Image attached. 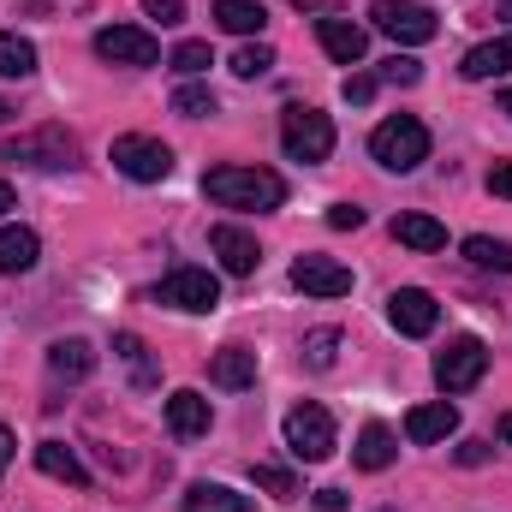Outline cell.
Instances as JSON below:
<instances>
[{
  "label": "cell",
  "instance_id": "21",
  "mask_svg": "<svg viewBox=\"0 0 512 512\" xmlns=\"http://www.w3.org/2000/svg\"><path fill=\"white\" fill-rule=\"evenodd\" d=\"M42 256V239L30 227H0V274H30Z\"/></svg>",
  "mask_w": 512,
  "mask_h": 512
},
{
  "label": "cell",
  "instance_id": "5",
  "mask_svg": "<svg viewBox=\"0 0 512 512\" xmlns=\"http://www.w3.org/2000/svg\"><path fill=\"white\" fill-rule=\"evenodd\" d=\"M0 155H6V161H18V167L60 173V167H72V161H78V143L66 137V126H42V131H24V137H6V143H0Z\"/></svg>",
  "mask_w": 512,
  "mask_h": 512
},
{
  "label": "cell",
  "instance_id": "15",
  "mask_svg": "<svg viewBox=\"0 0 512 512\" xmlns=\"http://www.w3.org/2000/svg\"><path fill=\"white\" fill-rule=\"evenodd\" d=\"M209 251L221 256V268H227V274H239V280H245V274H256V262H262L256 239L245 233V227H233V221H221V227L209 233Z\"/></svg>",
  "mask_w": 512,
  "mask_h": 512
},
{
  "label": "cell",
  "instance_id": "41",
  "mask_svg": "<svg viewBox=\"0 0 512 512\" xmlns=\"http://www.w3.org/2000/svg\"><path fill=\"white\" fill-rule=\"evenodd\" d=\"M483 459H489V447H483V441H465V447H459V465H483Z\"/></svg>",
  "mask_w": 512,
  "mask_h": 512
},
{
  "label": "cell",
  "instance_id": "2",
  "mask_svg": "<svg viewBox=\"0 0 512 512\" xmlns=\"http://www.w3.org/2000/svg\"><path fill=\"white\" fill-rule=\"evenodd\" d=\"M370 155L382 161L387 173H411V167L429 161V126L417 114H393V120H382L370 131Z\"/></svg>",
  "mask_w": 512,
  "mask_h": 512
},
{
  "label": "cell",
  "instance_id": "31",
  "mask_svg": "<svg viewBox=\"0 0 512 512\" xmlns=\"http://www.w3.org/2000/svg\"><path fill=\"white\" fill-rule=\"evenodd\" d=\"M262 72H274V48L268 42H245L233 54V78H262Z\"/></svg>",
  "mask_w": 512,
  "mask_h": 512
},
{
  "label": "cell",
  "instance_id": "37",
  "mask_svg": "<svg viewBox=\"0 0 512 512\" xmlns=\"http://www.w3.org/2000/svg\"><path fill=\"white\" fill-rule=\"evenodd\" d=\"M376 84H382V78H364V72H358V78H346V90H340V96H346L352 108H364V102L376 96Z\"/></svg>",
  "mask_w": 512,
  "mask_h": 512
},
{
  "label": "cell",
  "instance_id": "3",
  "mask_svg": "<svg viewBox=\"0 0 512 512\" xmlns=\"http://www.w3.org/2000/svg\"><path fill=\"white\" fill-rule=\"evenodd\" d=\"M286 447H292V459H304V465H322V459H334V417H328V405H316V399H304V405H292L286 411Z\"/></svg>",
  "mask_w": 512,
  "mask_h": 512
},
{
  "label": "cell",
  "instance_id": "4",
  "mask_svg": "<svg viewBox=\"0 0 512 512\" xmlns=\"http://www.w3.org/2000/svg\"><path fill=\"white\" fill-rule=\"evenodd\" d=\"M280 143H286L292 161H328V155H334V120H328L322 108L292 102V108L280 114Z\"/></svg>",
  "mask_w": 512,
  "mask_h": 512
},
{
  "label": "cell",
  "instance_id": "32",
  "mask_svg": "<svg viewBox=\"0 0 512 512\" xmlns=\"http://www.w3.org/2000/svg\"><path fill=\"white\" fill-rule=\"evenodd\" d=\"M251 483H256V489H268L274 501H292V495H298V477H292V471H280V465H256Z\"/></svg>",
  "mask_w": 512,
  "mask_h": 512
},
{
  "label": "cell",
  "instance_id": "17",
  "mask_svg": "<svg viewBox=\"0 0 512 512\" xmlns=\"http://www.w3.org/2000/svg\"><path fill=\"white\" fill-rule=\"evenodd\" d=\"M36 471H42V477H54V483L90 489V471H84V459H78L66 441H42V447H36Z\"/></svg>",
  "mask_w": 512,
  "mask_h": 512
},
{
  "label": "cell",
  "instance_id": "22",
  "mask_svg": "<svg viewBox=\"0 0 512 512\" xmlns=\"http://www.w3.org/2000/svg\"><path fill=\"white\" fill-rule=\"evenodd\" d=\"M459 72H465L471 84H483V78H501V72H512V36H495V42H483V48H471Z\"/></svg>",
  "mask_w": 512,
  "mask_h": 512
},
{
  "label": "cell",
  "instance_id": "16",
  "mask_svg": "<svg viewBox=\"0 0 512 512\" xmlns=\"http://www.w3.org/2000/svg\"><path fill=\"white\" fill-rule=\"evenodd\" d=\"M209 423H215V411H209V399H203L197 387H179V393L167 399V429H173L179 441H197V435H209Z\"/></svg>",
  "mask_w": 512,
  "mask_h": 512
},
{
  "label": "cell",
  "instance_id": "27",
  "mask_svg": "<svg viewBox=\"0 0 512 512\" xmlns=\"http://www.w3.org/2000/svg\"><path fill=\"white\" fill-rule=\"evenodd\" d=\"M114 352L126 358V370H131V382H137V387H155V382H161V370L149 364V346H143L137 334H114Z\"/></svg>",
  "mask_w": 512,
  "mask_h": 512
},
{
  "label": "cell",
  "instance_id": "40",
  "mask_svg": "<svg viewBox=\"0 0 512 512\" xmlns=\"http://www.w3.org/2000/svg\"><path fill=\"white\" fill-rule=\"evenodd\" d=\"M12 453H18V435L0 423V477H6V465H12Z\"/></svg>",
  "mask_w": 512,
  "mask_h": 512
},
{
  "label": "cell",
  "instance_id": "12",
  "mask_svg": "<svg viewBox=\"0 0 512 512\" xmlns=\"http://www.w3.org/2000/svg\"><path fill=\"white\" fill-rule=\"evenodd\" d=\"M292 286L310 292V298H346L352 292V268L334 262V256H298L292 262Z\"/></svg>",
  "mask_w": 512,
  "mask_h": 512
},
{
  "label": "cell",
  "instance_id": "46",
  "mask_svg": "<svg viewBox=\"0 0 512 512\" xmlns=\"http://www.w3.org/2000/svg\"><path fill=\"white\" fill-rule=\"evenodd\" d=\"M292 6H310V0H292Z\"/></svg>",
  "mask_w": 512,
  "mask_h": 512
},
{
  "label": "cell",
  "instance_id": "35",
  "mask_svg": "<svg viewBox=\"0 0 512 512\" xmlns=\"http://www.w3.org/2000/svg\"><path fill=\"white\" fill-rule=\"evenodd\" d=\"M143 18H155V24H185V0H143Z\"/></svg>",
  "mask_w": 512,
  "mask_h": 512
},
{
  "label": "cell",
  "instance_id": "45",
  "mask_svg": "<svg viewBox=\"0 0 512 512\" xmlns=\"http://www.w3.org/2000/svg\"><path fill=\"white\" fill-rule=\"evenodd\" d=\"M0 120H12V102H0Z\"/></svg>",
  "mask_w": 512,
  "mask_h": 512
},
{
  "label": "cell",
  "instance_id": "26",
  "mask_svg": "<svg viewBox=\"0 0 512 512\" xmlns=\"http://www.w3.org/2000/svg\"><path fill=\"white\" fill-rule=\"evenodd\" d=\"M30 72H36V42L0 30V78H30Z\"/></svg>",
  "mask_w": 512,
  "mask_h": 512
},
{
  "label": "cell",
  "instance_id": "6",
  "mask_svg": "<svg viewBox=\"0 0 512 512\" xmlns=\"http://www.w3.org/2000/svg\"><path fill=\"white\" fill-rule=\"evenodd\" d=\"M483 376H489V346L477 334H459V340H447V352H435V387L441 393H471Z\"/></svg>",
  "mask_w": 512,
  "mask_h": 512
},
{
  "label": "cell",
  "instance_id": "18",
  "mask_svg": "<svg viewBox=\"0 0 512 512\" xmlns=\"http://www.w3.org/2000/svg\"><path fill=\"white\" fill-rule=\"evenodd\" d=\"M393 459H399L393 429H387V423H364V429H358V447H352V465H358V471H387Z\"/></svg>",
  "mask_w": 512,
  "mask_h": 512
},
{
  "label": "cell",
  "instance_id": "23",
  "mask_svg": "<svg viewBox=\"0 0 512 512\" xmlns=\"http://www.w3.org/2000/svg\"><path fill=\"white\" fill-rule=\"evenodd\" d=\"M393 239L411 245V251H447V227L435 215H399L393 221Z\"/></svg>",
  "mask_w": 512,
  "mask_h": 512
},
{
  "label": "cell",
  "instance_id": "7",
  "mask_svg": "<svg viewBox=\"0 0 512 512\" xmlns=\"http://www.w3.org/2000/svg\"><path fill=\"white\" fill-rule=\"evenodd\" d=\"M370 24L393 36V42H405V48H423V42H435V12L423 6V0H376L370 6Z\"/></svg>",
  "mask_w": 512,
  "mask_h": 512
},
{
  "label": "cell",
  "instance_id": "28",
  "mask_svg": "<svg viewBox=\"0 0 512 512\" xmlns=\"http://www.w3.org/2000/svg\"><path fill=\"white\" fill-rule=\"evenodd\" d=\"M465 256H471L477 268H495V274H512V245H507V239L471 233V239H465Z\"/></svg>",
  "mask_w": 512,
  "mask_h": 512
},
{
  "label": "cell",
  "instance_id": "29",
  "mask_svg": "<svg viewBox=\"0 0 512 512\" xmlns=\"http://www.w3.org/2000/svg\"><path fill=\"white\" fill-rule=\"evenodd\" d=\"M173 114L179 120H209L215 114V90L209 84H179L173 90Z\"/></svg>",
  "mask_w": 512,
  "mask_h": 512
},
{
  "label": "cell",
  "instance_id": "47",
  "mask_svg": "<svg viewBox=\"0 0 512 512\" xmlns=\"http://www.w3.org/2000/svg\"><path fill=\"white\" fill-rule=\"evenodd\" d=\"M387 512H393V507H387Z\"/></svg>",
  "mask_w": 512,
  "mask_h": 512
},
{
  "label": "cell",
  "instance_id": "30",
  "mask_svg": "<svg viewBox=\"0 0 512 512\" xmlns=\"http://www.w3.org/2000/svg\"><path fill=\"white\" fill-rule=\"evenodd\" d=\"M334 358H340V328L304 334V364H310V370H334Z\"/></svg>",
  "mask_w": 512,
  "mask_h": 512
},
{
  "label": "cell",
  "instance_id": "13",
  "mask_svg": "<svg viewBox=\"0 0 512 512\" xmlns=\"http://www.w3.org/2000/svg\"><path fill=\"white\" fill-rule=\"evenodd\" d=\"M316 36H322V48H328V60H334V66H358V60L370 54V30H364V24H352V18H322V24H316Z\"/></svg>",
  "mask_w": 512,
  "mask_h": 512
},
{
  "label": "cell",
  "instance_id": "9",
  "mask_svg": "<svg viewBox=\"0 0 512 512\" xmlns=\"http://www.w3.org/2000/svg\"><path fill=\"white\" fill-rule=\"evenodd\" d=\"M155 298L173 304V310H185V316H209V310L221 304V280H215L209 268H173V274L155 286Z\"/></svg>",
  "mask_w": 512,
  "mask_h": 512
},
{
  "label": "cell",
  "instance_id": "10",
  "mask_svg": "<svg viewBox=\"0 0 512 512\" xmlns=\"http://www.w3.org/2000/svg\"><path fill=\"white\" fill-rule=\"evenodd\" d=\"M96 54L108 66H155L161 60V42L143 24H108V30H96Z\"/></svg>",
  "mask_w": 512,
  "mask_h": 512
},
{
  "label": "cell",
  "instance_id": "11",
  "mask_svg": "<svg viewBox=\"0 0 512 512\" xmlns=\"http://www.w3.org/2000/svg\"><path fill=\"white\" fill-rule=\"evenodd\" d=\"M387 322H393L405 340H423V334H435L441 304H435L423 286H399V292H387Z\"/></svg>",
  "mask_w": 512,
  "mask_h": 512
},
{
  "label": "cell",
  "instance_id": "42",
  "mask_svg": "<svg viewBox=\"0 0 512 512\" xmlns=\"http://www.w3.org/2000/svg\"><path fill=\"white\" fill-rule=\"evenodd\" d=\"M495 429H501V441L512 447V411H501V423H495Z\"/></svg>",
  "mask_w": 512,
  "mask_h": 512
},
{
  "label": "cell",
  "instance_id": "14",
  "mask_svg": "<svg viewBox=\"0 0 512 512\" xmlns=\"http://www.w3.org/2000/svg\"><path fill=\"white\" fill-rule=\"evenodd\" d=\"M453 429H459V405H447V399L405 411V441H417V447H435V441H447Z\"/></svg>",
  "mask_w": 512,
  "mask_h": 512
},
{
  "label": "cell",
  "instance_id": "36",
  "mask_svg": "<svg viewBox=\"0 0 512 512\" xmlns=\"http://www.w3.org/2000/svg\"><path fill=\"white\" fill-rule=\"evenodd\" d=\"M328 227H334V233H358V227H364V209H352V203H334V209H328Z\"/></svg>",
  "mask_w": 512,
  "mask_h": 512
},
{
  "label": "cell",
  "instance_id": "33",
  "mask_svg": "<svg viewBox=\"0 0 512 512\" xmlns=\"http://www.w3.org/2000/svg\"><path fill=\"white\" fill-rule=\"evenodd\" d=\"M215 66V54H209V42H179L173 48V72H185V78H197V72H209Z\"/></svg>",
  "mask_w": 512,
  "mask_h": 512
},
{
  "label": "cell",
  "instance_id": "19",
  "mask_svg": "<svg viewBox=\"0 0 512 512\" xmlns=\"http://www.w3.org/2000/svg\"><path fill=\"white\" fill-rule=\"evenodd\" d=\"M209 382L215 387H251L256 382V352H245V346H221L215 358H209Z\"/></svg>",
  "mask_w": 512,
  "mask_h": 512
},
{
  "label": "cell",
  "instance_id": "1",
  "mask_svg": "<svg viewBox=\"0 0 512 512\" xmlns=\"http://www.w3.org/2000/svg\"><path fill=\"white\" fill-rule=\"evenodd\" d=\"M203 197L221 209H280L286 203V179L268 167H209L203 173Z\"/></svg>",
  "mask_w": 512,
  "mask_h": 512
},
{
  "label": "cell",
  "instance_id": "44",
  "mask_svg": "<svg viewBox=\"0 0 512 512\" xmlns=\"http://www.w3.org/2000/svg\"><path fill=\"white\" fill-rule=\"evenodd\" d=\"M501 114H512V90H507V96H501Z\"/></svg>",
  "mask_w": 512,
  "mask_h": 512
},
{
  "label": "cell",
  "instance_id": "43",
  "mask_svg": "<svg viewBox=\"0 0 512 512\" xmlns=\"http://www.w3.org/2000/svg\"><path fill=\"white\" fill-rule=\"evenodd\" d=\"M6 209H12V185L0 179V215H6Z\"/></svg>",
  "mask_w": 512,
  "mask_h": 512
},
{
  "label": "cell",
  "instance_id": "38",
  "mask_svg": "<svg viewBox=\"0 0 512 512\" xmlns=\"http://www.w3.org/2000/svg\"><path fill=\"white\" fill-rule=\"evenodd\" d=\"M489 191L512 203V161H495V167H489Z\"/></svg>",
  "mask_w": 512,
  "mask_h": 512
},
{
  "label": "cell",
  "instance_id": "25",
  "mask_svg": "<svg viewBox=\"0 0 512 512\" xmlns=\"http://www.w3.org/2000/svg\"><path fill=\"white\" fill-rule=\"evenodd\" d=\"M215 24L233 36H256L268 24V12H262V0H215Z\"/></svg>",
  "mask_w": 512,
  "mask_h": 512
},
{
  "label": "cell",
  "instance_id": "39",
  "mask_svg": "<svg viewBox=\"0 0 512 512\" xmlns=\"http://www.w3.org/2000/svg\"><path fill=\"white\" fill-rule=\"evenodd\" d=\"M310 512H346V495H340V489H316Z\"/></svg>",
  "mask_w": 512,
  "mask_h": 512
},
{
  "label": "cell",
  "instance_id": "24",
  "mask_svg": "<svg viewBox=\"0 0 512 512\" xmlns=\"http://www.w3.org/2000/svg\"><path fill=\"white\" fill-rule=\"evenodd\" d=\"M185 512H251V501L227 483H191L185 489Z\"/></svg>",
  "mask_w": 512,
  "mask_h": 512
},
{
  "label": "cell",
  "instance_id": "34",
  "mask_svg": "<svg viewBox=\"0 0 512 512\" xmlns=\"http://www.w3.org/2000/svg\"><path fill=\"white\" fill-rule=\"evenodd\" d=\"M417 78H423V66H417L411 54H393V60H382V84H405V90H411Z\"/></svg>",
  "mask_w": 512,
  "mask_h": 512
},
{
  "label": "cell",
  "instance_id": "8",
  "mask_svg": "<svg viewBox=\"0 0 512 512\" xmlns=\"http://www.w3.org/2000/svg\"><path fill=\"white\" fill-rule=\"evenodd\" d=\"M114 167L137 179V185H161L167 173H173V149L161 143V137H143V131H126V137H114Z\"/></svg>",
  "mask_w": 512,
  "mask_h": 512
},
{
  "label": "cell",
  "instance_id": "20",
  "mask_svg": "<svg viewBox=\"0 0 512 512\" xmlns=\"http://www.w3.org/2000/svg\"><path fill=\"white\" fill-rule=\"evenodd\" d=\"M48 370H54L60 382H84V376L96 370V346H90V340H54V346H48Z\"/></svg>",
  "mask_w": 512,
  "mask_h": 512
}]
</instances>
